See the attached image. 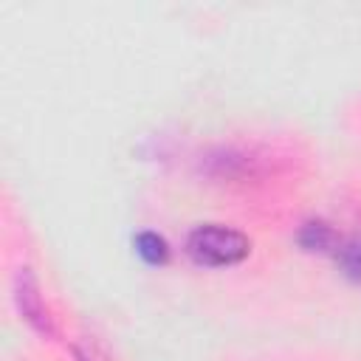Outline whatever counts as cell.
<instances>
[{
	"label": "cell",
	"mask_w": 361,
	"mask_h": 361,
	"mask_svg": "<svg viewBox=\"0 0 361 361\" xmlns=\"http://www.w3.org/2000/svg\"><path fill=\"white\" fill-rule=\"evenodd\" d=\"M197 169H200V175H206L217 183H240V180L254 178V158L240 147L220 144L200 155Z\"/></svg>",
	"instance_id": "3"
},
{
	"label": "cell",
	"mask_w": 361,
	"mask_h": 361,
	"mask_svg": "<svg viewBox=\"0 0 361 361\" xmlns=\"http://www.w3.org/2000/svg\"><path fill=\"white\" fill-rule=\"evenodd\" d=\"M11 302L20 313V319L42 338H54L56 336V327H54V316L45 305V296H42V288H39V279L37 274L31 271V265H20L11 276Z\"/></svg>",
	"instance_id": "2"
},
{
	"label": "cell",
	"mask_w": 361,
	"mask_h": 361,
	"mask_svg": "<svg viewBox=\"0 0 361 361\" xmlns=\"http://www.w3.org/2000/svg\"><path fill=\"white\" fill-rule=\"evenodd\" d=\"M186 254L203 268H231L251 254V240L223 223H203L186 234Z\"/></svg>",
	"instance_id": "1"
},
{
	"label": "cell",
	"mask_w": 361,
	"mask_h": 361,
	"mask_svg": "<svg viewBox=\"0 0 361 361\" xmlns=\"http://www.w3.org/2000/svg\"><path fill=\"white\" fill-rule=\"evenodd\" d=\"M336 265L350 282H361V234L341 240L336 248Z\"/></svg>",
	"instance_id": "6"
},
{
	"label": "cell",
	"mask_w": 361,
	"mask_h": 361,
	"mask_svg": "<svg viewBox=\"0 0 361 361\" xmlns=\"http://www.w3.org/2000/svg\"><path fill=\"white\" fill-rule=\"evenodd\" d=\"M73 358H76V361H96V358H93L90 353H85L82 347H73Z\"/></svg>",
	"instance_id": "7"
},
{
	"label": "cell",
	"mask_w": 361,
	"mask_h": 361,
	"mask_svg": "<svg viewBox=\"0 0 361 361\" xmlns=\"http://www.w3.org/2000/svg\"><path fill=\"white\" fill-rule=\"evenodd\" d=\"M338 243H341V237L322 217H310L296 228V245L307 254H336Z\"/></svg>",
	"instance_id": "4"
},
{
	"label": "cell",
	"mask_w": 361,
	"mask_h": 361,
	"mask_svg": "<svg viewBox=\"0 0 361 361\" xmlns=\"http://www.w3.org/2000/svg\"><path fill=\"white\" fill-rule=\"evenodd\" d=\"M133 248L147 265H166L169 259V243L158 231H138L133 240Z\"/></svg>",
	"instance_id": "5"
}]
</instances>
